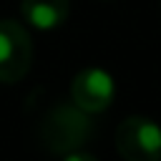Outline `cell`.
Wrapping results in <instances>:
<instances>
[{"instance_id":"3","label":"cell","mask_w":161,"mask_h":161,"mask_svg":"<svg viewBox=\"0 0 161 161\" xmlns=\"http://www.w3.org/2000/svg\"><path fill=\"white\" fill-rule=\"evenodd\" d=\"M33 63V43L28 30L3 18L0 20V83H18Z\"/></svg>"},{"instance_id":"6","label":"cell","mask_w":161,"mask_h":161,"mask_svg":"<svg viewBox=\"0 0 161 161\" xmlns=\"http://www.w3.org/2000/svg\"><path fill=\"white\" fill-rule=\"evenodd\" d=\"M63 161H98L96 156H91V153H80V151H70Z\"/></svg>"},{"instance_id":"5","label":"cell","mask_w":161,"mask_h":161,"mask_svg":"<svg viewBox=\"0 0 161 161\" xmlns=\"http://www.w3.org/2000/svg\"><path fill=\"white\" fill-rule=\"evenodd\" d=\"M23 18L38 30H53L65 23L70 13L68 0H23Z\"/></svg>"},{"instance_id":"1","label":"cell","mask_w":161,"mask_h":161,"mask_svg":"<svg viewBox=\"0 0 161 161\" xmlns=\"http://www.w3.org/2000/svg\"><path fill=\"white\" fill-rule=\"evenodd\" d=\"M93 133V126L88 121V113L80 111L78 106H55L43 126H40V141L45 148L55 151V153H70L78 146H83L88 141V136Z\"/></svg>"},{"instance_id":"4","label":"cell","mask_w":161,"mask_h":161,"mask_svg":"<svg viewBox=\"0 0 161 161\" xmlns=\"http://www.w3.org/2000/svg\"><path fill=\"white\" fill-rule=\"evenodd\" d=\"M113 78L103 68H86L80 70L70 83V98L73 106H78L86 113H101L113 101Z\"/></svg>"},{"instance_id":"2","label":"cell","mask_w":161,"mask_h":161,"mask_svg":"<svg viewBox=\"0 0 161 161\" xmlns=\"http://www.w3.org/2000/svg\"><path fill=\"white\" fill-rule=\"evenodd\" d=\"M116 148L126 161H161V128L143 116H131L116 128Z\"/></svg>"}]
</instances>
